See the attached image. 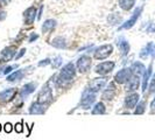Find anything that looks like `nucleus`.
Wrapping results in <instances>:
<instances>
[{"label":"nucleus","instance_id":"7ed1b4c3","mask_svg":"<svg viewBox=\"0 0 155 140\" xmlns=\"http://www.w3.org/2000/svg\"><path fill=\"white\" fill-rule=\"evenodd\" d=\"M133 76V71L131 68H124L120 71H118L114 76V81L116 83H119V84H124V83H127L130 81V78Z\"/></svg>","mask_w":155,"mask_h":140},{"label":"nucleus","instance_id":"f257e3e1","mask_svg":"<svg viewBox=\"0 0 155 140\" xmlns=\"http://www.w3.org/2000/svg\"><path fill=\"white\" fill-rule=\"evenodd\" d=\"M75 75H76V68H75L74 63H68L61 70L60 76H58V82L63 83V84L65 82H70L71 79H74Z\"/></svg>","mask_w":155,"mask_h":140},{"label":"nucleus","instance_id":"c756f323","mask_svg":"<svg viewBox=\"0 0 155 140\" xmlns=\"http://www.w3.org/2000/svg\"><path fill=\"white\" fill-rule=\"evenodd\" d=\"M51 61H50V58H46V60H42L41 62H39V67H45V65H48V64H50Z\"/></svg>","mask_w":155,"mask_h":140},{"label":"nucleus","instance_id":"6e6552de","mask_svg":"<svg viewBox=\"0 0 155 140\" xmlns=\"http://www.w3.org/2000/svg\"><path fill=\"white\" fill-rule=\"evenodd\" d=\"M141 12H142V7H139L137 8L135 11H134V13H133V15L131 16V19H128L126 22L119 28V29H130V28H132L133 26L135 25V22H137V20L139 19L140 14H141Z\"/></svg>","mask_w":155,"mask_h":140},{"label":"nucleus","instance_id":"f03ea898","mask_svg":"<svg viewBox=\"0 0 155 140\" xmlns=\"http://www.w3.org/2000/svg\"><path fill=\"white\" fill-rule=\"evenodd\" d=\"M94 102H96V92L91 91V90L87 88L85 91L83 92V95H82L81 103H79V108H82V109H84V110L90 109Z\"/></svg>","mask_w":155,"mask_h":140},{"label":"nucleus","instance_id":"39448f33","mask_svg":"<svg viewBox=\"0 0 155 140\" xmlns=\"http://www.w3.org/2000/svg\"><path fill=\"white\" fill-rule=\"evenodd\" d=\"M53 99V90L49 88L48 85H45L43 89L39 92L38 96V103L40 104H46L48 102H50Z\"/></svg>","mask_w":155,"mask_h":140},{"label":"nucleus","instance_id":"423d86ee","mask_svg":"<svg viewBox=\"0 0 155 140\" xmlns=\"http://www.w3.org/2000/svg\"><path fill=\"white\" fill-rule=\"evenodd\" d=\"M91 62H92V61H91V58H90L89 56H86V55L81 56L77 61L78 71H79V72H82V74L87 72V71L90 70V68H91Z\"/></svg>","mask_w":155,"mask_h":140},{"label":"nucleus","instance_id":"2eb2a0df","mask_svg":"<svg viewBox=\"0 0 155 140\" xmlns=\"http://www.w3.org/2000/svg\"><path fill=\"white\" fill-rule=\"evenodd\" d=\"M46 112V104H40V103H33L29 108L31 115H42Z\"/></svg>","mask_w":155,"mask_h":140},{"label":"nucleus","instance_id":"f3484780","mask_svg":"<svg viewBox=\"0 0 155 140\" xmlns=\"http://www.w3.org/2000/svg\"><path fill=\"white\" fill-rule=\"evenodd\" d=\"M15 95H16L15 89H6L2 92H0V101H4V102L11 101V99L14 98Z\"/></svg>","mask_w":155,"mask_h":140},{"label":"nucleus","instance_id":"c9c22d12","mask_svg":"<svg viewBox=\"0 0 155 140\" xmlns=\"http://www.w3.org/2000/svg\"><path fill=\"white\" fill-rule=\"evenodd\" d=\"M13 68H14V67H11V65H9V67H7V68H5V70H4V74H8V72H11V71L13 70Z\"/></svg>","mask_w":155,"mask_h":140},{"label":"nucleus","instance_id":"f8f14e48","mask_svg":"<svg viewBox=\"0 0 155 140\" xmlns=\"http://www.w3.org/2000/svg\"><path fill=\"white\" fill-rule=\"evenodd\" d=\"M114 93H116V85L113 83H110L107 88L101 93V98L105 101H111L114 97Z\"/></svg>","mask_w":155,"mask_h":140},{"label":"nucleus","instance_id":"c85d7f7f","mask_svg":"<svg viewBox=\"0 0 155 140\" xmlns=\"http://www.w3.org/2000/svg\"><path fill=\"white\" fill-rule=\"evenodd\" d=\"M61 64H62V57L61 56H57L54 60V62H53V67L54 68H58Z\"/></svg>","mask_w":155,"mask_h":140},{"label":"nucleus","instance_id":"f704fd0d","mask_svg":"<svg viewBox=\"0 0 155 140\" xmlns=\"http://www.w3.org/2000/svg\"><path fill=\"white\" fill-rule=\"evenodd\" d=\"M150 111H152V112H155V97H154V99H153V102L150 103Z\"/></svg>","mask_w":155,"mask_h":140},{"label":"nucleus","instance_id":"9b49d317","mask_svg":"<svg viewBox=\"0 0 155 140\" xmlns=\"http://www.w3.org/2000/svg\"><path fill=\"white\" fill-rule=\"evenodd\" d=\"M139 98L140 96L138 93H131L126 97L125 99V108L126 109H133L137 106V104L139 103Z\"/></svg>","mask_w":155,"mask_h":140},{"label":"nucleus","instance_id":"aec40b11","mask_svg":"<svg viewBox=\"0 0 155 140\" xmlns=\"http://www.w3.org/2000/svg\"><path fill=\"white\" fill-rule=\"evenodd\" d=\"M131 69L133 71V75H137V76H141V75H143V72H145V65H143V63L141 62H134L132 64V67H131Z\"/></svg>","mask_w":155,"mask_h":140},{"label":"nucleus","instance_id":"412c9836","mask_svg":"<svg viewBox=\"0 0 155 140\" xmlns=\"http://www.w3.org/2000/svg\"><path fill=\"white\" fill-rule=\"evenodd\" d=\"M118 48H119L120 54L123 55V56H126V55L130 53V49H131L130 43H128L126 40H121V41H119V42H118Z\"/></svg>","mask_w":155,"mask_h":140},{"label":"nucleus","instance_id":"58836bf2","mask_svg":"<svg viewBox=\"0 0 155 140\" xmlns=\"http://www.w3.org/2000/svg\"><path fill=\"white\" fill-rule=\"evenodd\" d=\"M0 131H1V125H0Z\"/></svg>","mask_w":155,"mask_h":140},{"label":"nucleus","instance_id":"72a5a7b5","mask_svg":"<svg viewBox=\"0 0 155 140\" xmlns=\"http://www.w3.org/2000/svg\"><path fill=\"white\" fill-rule=\"evenodd\" d=\"M25 53H26V49H21V50H20V53L15 56V58H16V60H19L21 56H23V55H25Z\"/></svg>","mask_w":155,"mask_h":140},{"label":"nucleus","instance_id":"dca6fc26","mask_svg":"<svg viewBox=\"0 0 155 140\" xmlns=\"http://www.w3.org/2000/svg\"><path fill=\"white\" fill-rule=\"evenodd\" d=\"M36 18V8L29 7L25 12V22L26 25H31Z\"/></svg>","mask_w":155,"mask_h":140},{"label":"nucleus","instance_id":"2f4dec72","mask_svg":"<svg viewBox=\"0 0 155 140\" xmlns=\"http://www.w3.org/2000/svg\"><path fill=\"white\" fill-rule=\"evenodd\" d=\"M14 130H15L16 133H21V132H22V130H23L22 123H19V124H16L15 126H14Z\"/></svg>","mask_w":155,"mask_h":140},{"label":"nucleus","instance_id":"4be33fe9","mask_svg":"<svg viewBox=\"0 0 155 140\" xmlns=\"http://www.w3.org/2000/svg\"><path fill=\"white\" fill-rule=\"evenodd\" d=\"M23 70H18L14 71L13 74L8 75L7 76V82H16V81H21L23 78Z\"/></svg>","mask_w":155,"mask_h":140},{"label":"nucleus","instance_id":"bb28decb","mask_svg":"<svg viewBox=\"0 0 155 140\" xmlns=\"http://www.w3.org/2000/svg\"><path fill=\"white\" fill-rule=\"evenodd\" d=\"M145 111H146V102L145 101L139 102V104H137V106H135L134 113L135 115H142Z\"/></svg>","mask_w":155,"mask_h":140},{"label":"nucleus","instance_id":"ea45409f","mask_svg":"<svg viewBox=\"0 0 155 140\" xmlns=\"http://www.w3.org/2000/svg\"><path fill=\"white\" fill-rule=\"evenodd\" d=\"M154 78H155V76H154Z\"/></svg>","mask_w":155,"mask_h":140},{"label":"nucleus","instance_id":"a211bd4d","mask_svg":"<svg viewBox=\"0 0 155 140\" xmlns=\"http://www.w3.org/2000/svg\"><path fill=\"white\" fill-rule=\"evenodd\" d=\"M35 89H36V83L31 82V83H28V84H26V85L22 86V89H21V91H20V96H21V97H26V96L31 95V92H34Z\"/></svg>","mask_w":155,"mask_h":140},{"label":"nucleus","instance_id":"ddd939ff","mask_svg":"<svg viewBox=\"0 0 155 140\" xmlns=\"http://www.w3.org/2000/svg\"><path fill=\"white\" fill-rule=\"evenodd\" d=\"M140 86V78L137 75H133L132 77L130 78V81L127 82V85H126V90L127 91H135L138 90Z\"/></svg>","mask_w":155,"mask_h":140},{"label":"nucleus","instance_id":"6ab92c4d","mask_svg":"<svg viewBox=\"0 0 155 140\" xmlns=\"http://www.w3.org/2000/svg\"><path fill=\"white\" fill-rule=\"evenodd\" d=\"M152 70H153V65L150 64L148 67V69H146L145 72H143V76H142V91H146V89H147L148 82H149L150 76H152Z\"/></svg>","mask_w":155,"mask_h":140},{"label":"nucleus","instance_id":"4c0bfd02","mask_svg":"<svg viewBox=\"0 0 155 140\" xmlns=\"http://www.w3.org/2000/svg\"><path fill=\"white\" fill-rule=\"evenodd\" d=\"M8 2H9V0H0V4H1L2 6H6V5H8Z\"/></svg>","mask_w":155,"mask_h":140},{"label":"nucleus","instance_id":"7c9ffc66","mask_svg":"<svg viewBox=\"0 0 155 140\" xmlns=\"http://www.w3.org/2000/svg\"><path fill=\"white\" fill-rule=\"evenodd\" d=\"M147 33H155V23L150 22L147 27Z\"/></svg>","mask_w":155,"mask_h":140},{"label":"nucleus","instance_id":"a878e982","mask_svg":"<svg viewBox=\"0 0 155 140\" xmlns=\"http://www.w3.org/2000/svg\"><path fill=\"white\" fill-rule=\"evenodd\" d=\"M105 105L99 102V103H97L96 105H94V108L92 109V115H103V113H105Z\"/></svg>","mask_w":155,"mask_h":140},{"label":"nucleus","instance_id":"9d476101","mask_svg":"<svg viewBox=\"0 0 155 140\" xmlns=\"http://www.w3.org/2000/svg\"><path fill=\"white\" fill-rule=\"evenodd\" d=\"M15 50L16 48L15 47H8V48H5L1 54H0V63H4V62H7L9 60L13 58V56L15 54Z\"/></svg>","mask_w":155,"mask_h":140},{"label":"nucleus","instance_id":"0eeeda50","mask_svg":"<svg viewBox=\"0 0 155 140\" xmlns=\"http://www.w3.org/2000/svg\"><path fill=\"white\" fill-rule=\"evenodd\" d=\"M114 65H116V63L113 62V61L101 62V63H99L97 67H96L94 71H96L97 74H99V75H107L109 72H111V71L113 70Z\"/></svg>","mask_w":155,"mask_h":140},{"label":"nucleus","instance_id":"20e7f679","mask_svg":"<svg viewBox=\"0 0 155 140\" xmlns=\"http://www.w3.org/2000/svg\"><path fill=\"white\" fill-rule=\"evenodd\" d=\"M113 52V47L112 45H103L98 47L94 52V58L96 60H104L106 57H109Z\"/></svg>","mask_w":155,"mask_h":140},{"label":"nucleus","instance_id":"393cba45","mask_svg":"<svg viewBox=\"0 0 155 140\" xmlns=\"http://www.w3.org/2000/svg\"><path fill=\"white\" fill-rule=\"evenodd\" d=\"M51 45H53L55 48H60V49H62V48H65V47H67L65 39L62 38V36H57V38H55V39L53 40V42H51Z\"/></svg>","mask_w":155,"mask_h":140},{"label":"nucleus","instance_id":"473e14b6","mask_svg":"<svg viewBox=\"0 0 155 140\" xmlns=\"http://www.w3.org/2000/svg\"><path fill=\"white\" fill-rule=\"evenodd\" d=\"M12 124H9V123H7V124L5 125V132L6 133H9V132H12Z\"/></svg>","mask_w":155,"mask_h":140},{"label":"nucleus","instance_id":"1a4fd4ad","mask_svg":"<svg viewBox=\"0 0 155 140\" xmlns=\"http://www.w3.org/2000/svg\"><path fill=\"white\" fill-rule=\"evenodd\" d=\"M107 83V78L105 77H99V78H94L92 82L90 83V86H89V89L93 91V92H98L99 90H101L105 84Z\"/></svg>","mask_w":155,"mask_h":140},{"label":"nucleus","instance_id":"b1692460","mask_svg":"<svg viewBox=\"0 0 155 140\" xmlns=\"http://www.w3.org/2000/svg\"><path fill=\"white\" fill-rule=\"evenodd\" d=\"M135 0H119V6L124 11H130L134 6Z\"/></svg>","mask_w":155,"mask_h":140},{"label":"nucleus","instance_id":"5701e85b","mask_svg":"<svg viewBox=\"0 0 155 140\" xmlns=\"http://www.w3.org/2000/svg\"><path fill=\"white\" fill-rule=\"evenodd\" d=\"M55 27H56V21L49 19V20H47L46 22L43 23V26H42V32L46 34V33H49V32L53 31Z\"/></svg>","mask_w":155,"mask_h":140},{"label":"nucleus","instance_id":"e433bc0d","mask_svg":"<svg viewBox=\"0 0 155 140\" xmlns=\"http://www.w3.org/2000/svg\"><path fill=\"white\" fill-rule=\"evenodd\" d=\"M38 38H39V36H38L36 34H31V39H29V42H33L34 40H36V39H38Z\"/></svg>","mask_w":155,"mask_h":140},{"label":"nucleus","instance_id":"cd10ccee","mask_svg":"<svg viewBox=\"0 0 155 140\" xmlns=\"http://www.w3.org/2000/svg\"><path fill=\"white\" fill-rule=\"evenodd\" d=\"M109 22L111 23V25H118V23L121 22V16L119 15L118 13H113V14H111V15L109 16Z\"/></svg>","mask_w":155,"mask_h":140},{"label":"nucleus","instance_id":"4468645a","mask_svg":"<svg viewBox=\"0 0 155 140\" xmlns=\"http://www.w3.org/2000/svg\"><path fill=\"white\" fill-rule=\"evenodd\" d=\"M149 55H152L153 57L155 56V43H153V42H149L148 45H146V47L140 53V57L141 58H146Z\"/></svg>","mask_w":155,"mask_h":140}]
</instances>
